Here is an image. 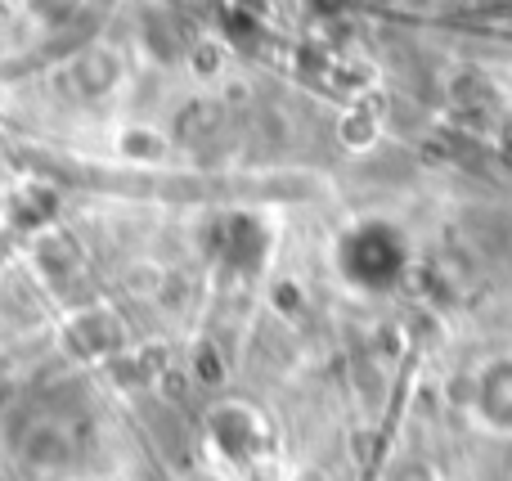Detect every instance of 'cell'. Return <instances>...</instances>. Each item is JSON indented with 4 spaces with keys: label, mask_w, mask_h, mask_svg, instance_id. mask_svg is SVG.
Masks as SVG:
<instances>
[{
    "label": "cell",
    "mask_w": 512,
    "mask_h": 481,
    "mask_svg": "<svg viewBox=\"0 0 512 481\" xmlns=\"http://www.w3.org/2000/svg\"><path fill=\"white\" fill-rule=\"evenodd\" d=\"M468 414L490 437H512V351L490 356L486 365L472 374Z\"/></svg>",
    "instance_id": "1"
}]
</instances>
